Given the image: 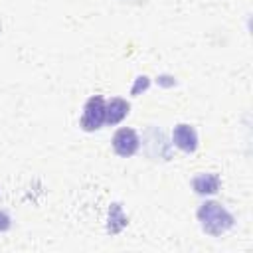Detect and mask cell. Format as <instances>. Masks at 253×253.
<instances>
[{"instance_id": "5b68a950", "label": "cell", "mask_w": 253, "mask_h": 253, "mask_svg": "<svg viewBox=\"0 0 253 253\" xmlns=\"http://www.w3.org/2000/svg\"><path fill=\"white\" fill-rule=\"evenodd\" d=\"M128 103L125 101V99H119V97H115V99H111L107 105H105V123H109V125H117V123H121L126 115H128Z\"/></svg>"}, {"instance_id": "277c9868", "label": "cell", "mask_w": 253, "mask_h": 253, "mask_svg": "<svg viewBox=\"0 0 253 253\" xmlns=\"http://www.w3.org/2000/svg\"><path fill=\"white\" fill-rule=\"evenodd\" d=\"M172 140L184 152H194L196 146H198V134H196V130L190 125H178V126H174Z\"/></svg>"}, {"instance_id": "6da1fadb", "label": "cell", "mask_w": 253, "mask_h": 253, "mask_svg": "<svg viewBox=\"0 0 253 253\" xmlns=\"http://www.w3.org/2000/svg\"><path fill=\"white\" fill-rule=\"evenodd\" d=\"M198 219L202 227L210 235H221L233 225V215L217 202H206L198 210Z\"/></svg>"}, {"instance_id": "3957f363", "label": "cell", "mask_w": 253, "mask_h": 253, "mask_svg": "<svg viewBox=\"0 0 253 253\" xmlns=\"http://www.w3.org/2000/svg\"><path fill=\"white\" fill-rule=\"evenodd\" d=\"M140 146V138L132 128H119L113 136V148L119 156H132Z\"/></svg>"}, {"instance_id": "52a82bcc", "label": "cell", "mask_w": 253, "mask_h": 253, "mask_svg": "<svg viewBox=\"0 0 253 253\" xmlns=\"http://www.w3.org/2000/svg\"><path fill=\"white\" fill-rule=\"evenodd\" d=\"M125 225H126V217H125L121 206L119 204H113L111 210H109V231L111 233H119Z\"/></svg>"}, {"instance_id": "7a4b0ae2", "label": "cell", "mask_w": 253, "mask_h": 253, "mask_svg": "<svg viewBox=\"0 0 253 253\" xmlns=\"http://www.w3.org/2000/svg\"><path fill=\"white\" fill-rule=\"evenodd\" d=\"M105 123V101L103 97H91L83 107L81 126L85 130H97Z\"/></svg>"}, {"instance_id": "8992f818", "label": "cell", "mask_w": 253, "mask_h": 253, "mask_svg": "<svg viewBox=\"0 0 253 253\" xmlns=\"http://www.w3.org/2000/svg\"><path fill=\"white\" fill-rule=\"evenodd\" d=\"M192 186L198 194H213L219 188V178L215 174H198L192 180Z\"/></svg>"}, {"instance_id": "ba28073f", "label": "cell", "mask_w": 253, "mask_h": 253, "mask_svg": "<svg viewBox=\"0 0 253 253\" xmlns=\"http://www.w3.org/2000/svg\"><path fill=\"white\" fill-rule=\"evenodd\" d=\"M10 229V215L6 211H0V231Z\"/></svg>"}]
</instances>
